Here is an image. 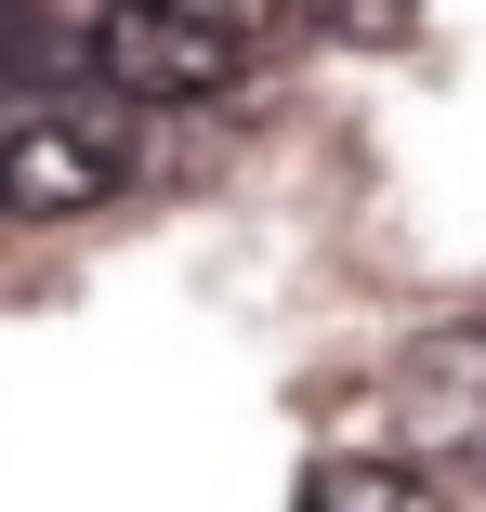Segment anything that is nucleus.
Instances as JSON below:
<instances>
[{
  "mask_svg": "<svg viewBox=\"0 0 486 512\" xmlns=\"http://www.w3.org/2000/svg\"><path fill=\"white\" fill-rule=\"evenodd\" d=\"M132 184V132L106 106H40L0 132V224H92Z\"/></svg>",
  "mask_w": 486,
  "mask_h": 512,
  "instance_id": "2",
  "label": "nucleus"
},
{
  "mask_svg": "<svg viewBox=\"0 0 486 512\" xmlns=\"http://www.w3.org/2000/svg\"><path fill=\"white\" fill-rule=\"evenodd\" d=\"M303 512H447V499H434V473H421V460L355 447V460H316V473H303Z\"/></svg>",
  "mask_w": 486,
  "mask_h": 512,
  "instance_id": "4",
  "label": "nucleus"
},
{
  "mask_svg": "<svg viewBox=\"0 0 486 512\" xmlns=\"http://www.w3.org/2000/svg\"><path fill=\"white\" fill-rule=\"evenodd\" d=\"M0 132H14V106H0Z\"/></svg>",
  "mask_w": 486,
  "mask_h": 512,
  "instance_id": "7",
  "label": "nucleus"
},
{
  "mask_svg": "<svg viewBox=\"0 0 486 512\" xmlns=\"http://www.w3.org/2000/svg\"><path fill=\"white\" fill-rule=\"evenodd\" d=\"M92 79L119 106H224L250 79V27L198 14V0H106L92 14Z\"/></svg>",
  "mask_w": 486,
  "mask_h": 512,
  "instance_id": "1",
  "label": "nucleus"
},
{
  "mask_svg": "<svg viewBox=\"0 0 486 512\" xmlns=\"http://www.w3.org/2000/svg\"><path fill=\"white\" fill-rule=\"evenodd\" d=\"M395 421H408V447H421L434 473H473V486H486V316L421 329V342L395 355Z\"/></svg>",
  "mask_w": 486,
  "mask_h": 512,
  "instance_id": "3",
  "label": "nucleus"
},
{
  "mask_svg": "<svg viewBox=\"0 0 486 512\" xmlns=\"http://www.w3.org/2000/svg\"><path fill=\"white\" fill-rule=\"evenodd\" d=\"M316 40H342V53H395L408 40V0H289Z\"/></svg>",
  "mask_w": 486,
  "mask_h": 512,
  "instance_id": "5",
  "label": "nucleus"
},
{
  "mask_svg": "<svg viewBox=\"0 0 486 512\" xmlns=\"http://www.w3.org/2000/svg\"><path fill=\"white\" fill-rule=\"evenodd\" d=\"M14 27H27V0H0V40H14Z\"/></svg>",
  "mask_w": 486,
  "mask_h": 512,
  "instance_id": "6",
  "label": "nucleus"
}]
</instances>
